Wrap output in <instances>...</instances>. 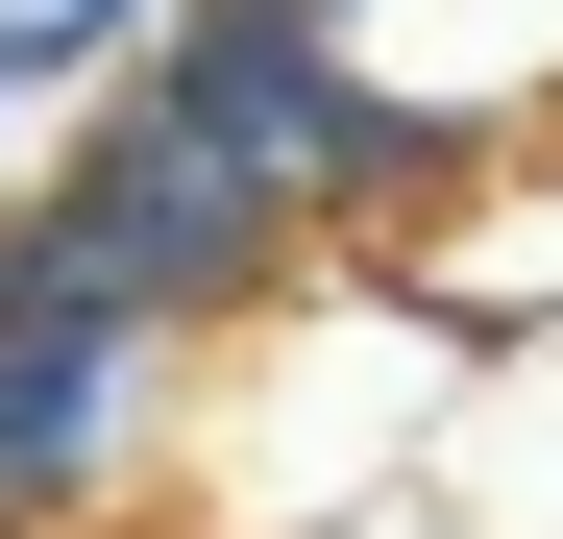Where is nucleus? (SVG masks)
<instances>
[{
	"mask_svg": "<svg viewBox=\"0 0 563 539\" xmlns=\"http://www.w3.org/2000/svg\"><path fill=\"white\" fill-rule=\"evenodd\" d=\"M49 123H74V74H25V50H0V172H25Z\"/></svg>",
	"mask_w": 563,
	"mask_h": 539,
	"instance_id": "39448f33",
	"label": "nucleus"
},
{
	"mask_svg": "<svg viewBox=\"0 0 563 539\" xmlns=\"http://www.w3.org/2000/svg\"><path fill=\"white\" fill-rule=\"evenodd\" d=\"M123 99H172L221 172H269L319 245L343 221H417L441 172H490V123H465L441 74H393V25H343V0H172V25L123 50Z\"/></svg>",
	"mask_w": 563,
	"mask_h": 539,
	"instance_id": "f257e3e1",
	"label": "nucleus"
},
{
	"mask_svg": "<svg viewBox=\"0 0 563 539\" xmlns=\"http://www.w3.org/2000/svg\"><path fill=\"white\" fill-rule=\"evenodd\" d=\"M147 25H172V0H0V50H25V74H123Z\"/></svg>",
	"mask_w": 563,
	"mask_h": 539,
	"instance_id": "20e7f679",
	"label": "nucleus"
},
{
	"mask_svg": "<svg viewBox=\"0 0 563 539\" xmlns=\"http://www.w3.org/2000/svg\"><path fill=\"white\" fill-rule=\"evenodd\" d=\"M25 197H49L74 245H99L147 319H197V343H221V319H269V295L319 270V221L269 197V172H221L172 99H123V74H74V123L25 147Z\"/></svg>",
	"mask_w": 563,
	"mask_h": 539,
	"instance_id": "7ed1b4c3",
	"label": "nucleus"
},
{
	"mask_svg": "<svg viewBox=\"0 0 563 539\" xmlns=\"http://www.w3.org/2000/svg\"><path fill=\"white\" fill-rule=\"evenodd\" d=\"M197 319H147L25 172H0V539H123V491L172 466Z\"/></svg>",
	"mask_w": 563,
	"mask_h": 539,
	"instance_id": "f03ea898",
	"label": "nucleus"
},
{
	"mask_svg": "<svg viewBox=\"0 0 563 539\" xmlns=\"http://www.w3.org/2000/svg\"><path fill=\"white\" fill-rule=\"evenodd\" d=\"M343 25H393V0H343Z\"/></svg>",
	"mask_w": 563,
	"mask_h": 539,
	"instance_id": "423d86ee",
	"label": "nucleus"
}]
</instances>
